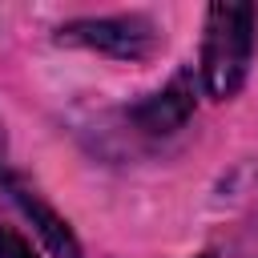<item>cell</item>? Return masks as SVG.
I'll return each instance as SVG.
<instances>
[{"mask_svg": "<svg viewBox=\"0 0 258 258\" xmlns=\"http://www.w3.org/2000/svg\"><path fill=\"white\" fill-rule=\"evenodd\" d=\"M198 258H214V254H198Z\"/></svg>", "mask_w": 258, "mask_h": 258, "instance_id": "cell-6", "label": "cell"}, {"mask_svg": "<svg viewBox=\"0 0 258 258\" xmlns=\"http://www.w3.org/2000/svg\"><path fill=\"white\" fill-rule=\"evenodd\" d=\"M0 258H36V254L16 230H0Z\"/></svg>", "mask_w": 258, "mask_h": 258, "instance_id": "cell-5", "label": "cell"}, {"mask_svg": "<svg viewBox=\"0 0 258 258\" xmlns=\"http://www.w3.org/2000/svg\"><path fill=\"white\" fill-rule=\"evenodd\" d=\"M254 44H258V8L254 4H214L206 12L202 85L214 101H230L246 85Z\"/></svg>", "mask_w": 258, "mask_h": 258, "instance_id": "cell-1", "label": "cell"}, {"mask_svg": "<svg viewBox=\"0 0 258 258\" xmlns=\"http://www.w3.org/2000/svg\"><path fill=\"white\" fill-rule=\"evenodd\" d=\"M60 44H81L97 48L117 60H141L153 48V24L145 16H89V20H69L56 28Z\"/></svg>", "mask_w": 258, "mask_h": 258, "instance_id": "cell-2", "label": "cell"}, {"mask_svg": "<svg viewBox=\"0 0 258 258\" xmlns=\"http://www.w3.org/2000/svg\"><path fill=\"white\" fill-rule=\"evenodd\" d=\"M12 198L20 202V210L36 222V230H40V238L48 242V250L56 254V258H81V246H77V238H73V230H69V222L64 218H56L40 198H32L28 189H20V185H12Z\"/></svg>", "mask_w": 258, "mask_h": 258, "instance_id": "cell-4", "label": "cell"}, {"mask_svg": "<svg viewBox=\"0 0 258 258\" xmlns=\"http://www.w3.org/2000/svg\"><path fill=\"white\" fill-rule=\"evenodd\" d=\"M189 113H194V85H189V73H177L161 93H153L145 105L133 109L137 125H141L145 133H153V137L181 129V125L189 121Z\"/></svg>", "mask_w": 258, "mask_h": 258, "instance_id": "cell-3", "label": "cell"}]
</instances>
